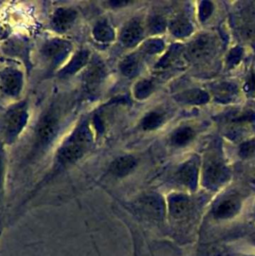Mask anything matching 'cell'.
Listing matches in <instances>:
<instances>
[{
	"label": "cell",
	"instance_id": "cell-1",
	"mask_svg": "<svg viewBox=\"0 0 255 256\" xmlns=\"http://www.w3.org/2000/svg\"><path fill=\"white\" fill-rule=\"evenodd\" d=\"M91 142V134L87 127L79 128L69 141L63 145L58 153V160L62 164H70L79 159L87 150Z\"/></svg>",
	"mask_w": 255,
	"mask_h": 256
},
{
	"label": "cell",
	"instance_id": "cell-2",
	"mask_svg": "<svg viewBox=\"0 0 255 256\" xmlns=\"http://www.w3.org/2000/svg\"><path fill=\"white\" fill-rule=\"evenodd\" d=\"M228 177V169L221 160L212 159L208 161L203 175V181L206 187L216 189L225 183Z\"/></svg>",
	"mask_w": 255,
	"mask_h": 256
},
{
	"label": "cell",
	"instance_id": "cell-3",
	"mask_svg": "<svg viewBox=\"0 0 255 256\" xmlns=\"http://www.w3.org/2000/svg\"><path fill=\"white\" fill-rule=\"evenodd\" d=\"M216 47V39L212 34H203L196 38L190 45L188 53L193 59H203L210 56Z\"/></svg>",
	"mask_w": 255,
	"mask_h": 256
},
{
	"label": "cell",
	"instance_id": "cell-4",
	"mask_svg": "<svg viewBox=\"0 0 255 256\" xmlns=\"http://www.w3.org/2000/svg\"><path fill=\"white\" fill-rule=\"evenodd\" d=\"M57 129V119L53 114H47L39 123L37 136L40 144L45 145L55 135Z\"/></svg>",
	"mask_w": 255,
	"mask_h": 256
},
{
	"label": "cell",
	"instance_id": "cell-5",
	"mask_svg": "<svg viewBox=\"0 0 255 256\" xmlns=\"http://www.w3.org/2000/svg\"><path fill=\"white\" fill-rule=\"evenodd\" d=\"M241 208V202L238 198L229 197L222 200L214 210V216L217 219H229L234 217Z\"/></svg>",
	"mask_w": 255,
	"mask_h": 256
},
{
	"label": "cell",
	"instance_id": "cell-6",
	"mask_svg": "<svg viewBox=\"0 0 255 256\" xmlns=\"http://www.w3.org/2000/svg\"><path fill=\"white\" fill-rule=\"evenodd\" d=\"M26 112L23 106L14 107L9 111L6 117V130L9 136H13L18 133L25 123Z\"/></svg>",
	"mask_w": 255,
	"mask_h": 256
},
{
	"label": "cell",
	"instance_id": "cell-7",
	"mask_svg": "<svg viewBox=\"0 0 255 256\" xmlns=\"http://www.w3.org/2000/svg\"><path fill=\"white\" fill-rule=\"evenodd\" d=\"M179 181L190 189H195L198 180V168L193 160H189L183 164L178 171Z\"/></svg>",
	"mask_w": 255,
	"mask_h": 256
},
{
	"label": "cell",
	"instance_id": "cell-8",
	"mask_svg": "<svg viewBox=\"0 0 255 256\" xmlns=\"http://www.w3.org/2000/svg\"><path fill=\"white\" fill-rule=\"evenodd\" d=\"M168 208L174 218L184 217L190 209V200L184 194H173L168 201Z\"/></svg>",
	"mask_w": 255,
	"mask_h": 256
},
{
	"label": "cell",
	"instance_id": "cell-9",
	"mask_svg": "<svg viewBox=\"0 0 255 256\" xmlns=\"http://www.w3.org/2000/svg\"><path fill=\"white\" fill-rule=\"evenodd\" d=\"M143 29L139 22L132 21L122 31L121 41L127 46H132L136 44L142 37Z\"/></svg>",
	"mask_w": 255,
	"mask_h": 256
},
{
	"label": "cell",
	"instance_id": "cell-10",
	"mask_svg": "<svg viewBox=\"0 0 255 256\" xmlns=\"http://www.w3.org/2000/svg\"><path fill=\"white\" fill-rule=\"evenodd\" d=\"M136 165V160L132 156H123L114 160L110 166V171L116 176L128 174Z\"/></svg>",
	"mask_w": 255,
	"mask_h": 256
},
{
	"label": "cell",
	"instance_id": "cell-11",
	"mask_svg": "<svg viewBox=\"0 0 255 256\" xmlns=\"http://www.w3.org/2000/svg\"><path fill=\"white\" fill-rule=\"evenodd\" d=\"M177 99L187 103V104H192V105H201L205 104L209 100V95L207 92L201 89H191L187 90L180 95L177 96Z\"/></svg>",
	"mask_w": 255,
	"mask_h": 256
},
{
	"label": "cell",
	"instance_id": "cell-12",
	"mask_svg": "<svg viewBox=\"0 0 255 256\" xmlns=\"http://www.w3.org/2000/svg\"><path fill=\"white\" fill-rule=\"evenodd\" d=\"M76 17L75 11L72 9L61 8L56 11L53 17V25L58 30H66Z\"/></svg>",
	"mask_w": 255,
	"mask_h": 256
},
{
	"label": "cell",
	"instance_id": "cell-13",
	"mask_svg": "<svg viewBox=\"0 0 255 256\" xmlns=\"http://www.w3.org/2000/svg\"><path fill=\"white\" fill-rule=\"evenodd\" d=\"M144 210L154 217H161L164 212V207L161 200L155 196H147L142 200Z\"/></svg>",
	"mask_w": 255,
	"mask_h": 256
},
{
	"label": "cell",
	"instance_id": "cell-14",
	"mask_svg": "<svg viewBox=\"0 0 255 256\" xmlns=\"http://www.w3.org/2000/svg\"><path fill=\"white\" fill-rule=\"evenodd\" d=\"M171 32L177 37H186L192 32V24L185 17L176 18L170 26Z\"/></svg>",
	"mask_w": 255,
	"mask_h": 256
},
{
	"label": "cell",
	"instance_id": "cell-15",
	"mask_svg": "<svg viewBox=\"0 0 255 256\" xmlns=\"http://www.w3.org/2000/svg\"><path fill=\"white\" fill-rule=\"evenodd\" d=\"M195 136V132L191 127H181L172 135V143L176 146L187 145Z\"/></svg>",
	"mask_w": 255,
	"mask_h": 256
},
{
	"label": "cell",
	"instance_id": "cell-16",
	"mask_svg": "<svg viewBox=\"0 0 255 256\" xmlns=\"http://www.w3.org/2000/svg\"><path fill=\"white\" fill-rule=\"evenodd\" d=\"M3 84L5 90L10 94H16L21 86V76L17 71H10L4 75Z\"/></svg>",
	"mask_w": 255,
	"mask_h": 256
},
{
	"label": "cell",
	"instance_id": "cell-17",
	"mask_svg": "<svg viewBox=\"0 0 255 256\" xmlns=\"http://www.w3.org/2000/svg\"><path fill=\"white\" fill-rule=\"evenodd\" d=\"M236 86L230 83H223L217 86L214 90L215 96L218 101L220 102H227L230 101L236 94Z\"/></svg>",
	"mask_w": 255,
	"mask_h": 256
},
{
	"label": "cell",
	"instance_id": "cell-18",
	"mask_svg": "<svg viewBox=\"0 0 255 256\" xmlns=\"http://www.w3.org/2000/svg\"><path fill=\"white\" fill-rule=\"evenodd\" d=\"M163 122L162 114L158 112H150L142 120V127L145 130H153L159 127Z\"/></svg>",
	"mask_w": 255,
	"mask_h": 256
},
{
	"label": "cell",
	"instance_id": "cell-19",
	"mask_svg": "<svg viewBox=\"0 0 255 256\" xmlns=\"http://www.w3.org/2000/svg\"><path fill=\"white\" fill-rule=\"evenodd\" d=\"M94 36L99 41H110L112 39L113 33L108 25L100 24L95 28Z\"/></svg>",
	"mask_w": 255,
	"mask_h": 256
},
{
	"label": "cell",
	"instance_id": "cell-20",
	"mask_svg": "<svg viewBox=\"0 0 255 256\" xmlns=\"http://www.w3.org/2000/svg\"><path fill=\"white\" fill-rule=\"evenodd\" d=\"M239 155L242 158H250L255 155V139L243 142L239 147Z\"/></svg>",
	"mask_w": 255,
	"mask_h": 256
},
{
	"label": "cell",
	"instance_id": "cell-21",
	"mask_svg": "<svg viewBox=\"0 0 255 256\" xmlns=\"http://www.w3.org/2000/svg\"><path fill=\"white\" fill-rule=\"evenodd\" d=\"M214 5L211 1H202L198 9V17L201 21L207 20L213 13Z\"/></svg>",
	"mask_w": 255,
	"mask_h": 256
},
{
	"label": "cell",
	"instance_id": "cell-22",
	"mask_svg": "<svg viewBox=\"0 0 255 256\" xmlns=\"http://www.w3.org/2000/svg\"><path fill=\"white\" fill-rule=\"evenodd\" d=\"M242 55H243V51L241 49V47H234L228 54L227 56V64L228 66L230 67H233L235 65H237L241 58H242Z\"/></svg>",
	"mask_w": 255,
	"mask_h": 256
},
{
	"label": "cell",
	"instance_id": "cell-23",
	"mask_svg": "<svg viewBox=\"0 0 255 256\" xmlns=\"http://www.w3.org/2000/svg\"><path fill=\"white\" fill-rule=\"evenodd\" d=\"M153 89V85L151 82L149 81H142L140 83H138L137 87H136V95L137 97L140 98H144L147 97Z\"/></svg>",
	"mask_w": 255,
	"mask_h": 256
},
{
	"label": "cell",
	"instance_id": "cell-24",
	"mask_svg": "<svg viewBox=\"0 0 255 256\" xmlns=\"http://www.w3.org/2000/svg\"><path fill=\"white\" fill-rule=\"evenodd\" d=\"M241 34L244 39L252 41L255 38V22L248 21L241 28Z\"/></svg>",
	"mask_w": 255,
	"mask_h": 256
},
{
	"label": "cell",
	"instance_id": "cell-25",
	"mask_svg": "<svg viewBox=\"0 0 255 256\" xmlns=\"http://www.w3.org/2000/svg\"><path fill=\"white\" fill-rule=\"evenodd\" d=\"M100 74H101V70L99 67H95L89 72L88 77H87V83L90 88H91V86L98 83V80L100 79Z\"/></svg>",
	"mask_w": 255,
	"mask_h": 256
},
{
	"label": "cell",
	"instance_id": "cell-26",
	"mask_svg": "<svg viewBox=\"0 0 255 256\" xmlns=\"http://www.w3.org/2000/svg\"><path fill=\"white\" fill-rule=\"evenodd\" d=\"M162 48H163V42H162L161 40H159V39L152 40V41H150L149 43L146 44V50H147L149 53L158 52V51H160Z\"/></svg>",
	"mask_w": 255,
	"mask_h": 256
},
{
	"label": "cell",
	"instance_id": "cell-27",
	"mask_svg": "<svg viewBox=\"0 0 255 256\" xmlns=\"http://www.w3.org/2000/svg\"><path fill=\"white\" fill-rule=\"evenodd\" d=\"M123 69L125 71V73L127 74H133L135 73L136 69H137V62L135 59L133 58H129L126 60V62L123 65Z\"/></svg>",
	"mask_w": 255,
	"mask_h": 256
},
{
	"label": "cell",
	"instance_id": "cell-28",
	"mask_svg": "<svg viewBox=\"0 0 255 256\" xmlns=\"http://www.w3.org/2000/svg\"><path fill=\"white\" fill-rule=\"evenodd\" d=\"M63 49V45L60 42H53L50 43L47 47V55L48 56H54L60 53V51Z\"/></svg>",
	"mask_w": 255,
	"mask_h": 256
},
{
	"label": "cell",
	"instance_id": "cell-29",
	"mask_svg": "<svg viewBox=\"0 0 255 256\" xmlns=\"http://www.w3.org/2000/svg\"><path fill=\"white\" fill-rule=\"evenodd\" d=\"M151 27L153 30L155 31H160V30H163L164 27H165V22L162 18L160 17H156L153 19V21L151 22Z\"/></svg>",
	"mask_w": 255,
	"mask_h": 256
},
{
	"label": "cell",
	"instance_id": "cell-30",
	"mask_svg": "<svg viewBox=\"0 0 255 256\" xmlns=\"http://www.w3.org/2000/svg\"><path fill=\"white\" fill-rule=\"evenodd\" d=\"M3 166H4V158H3L2 150L0 149V189H1L2 181H3V170H4Z\"/></svg>",
	"mask_w": 255,
	"mask_h": 256
},
{
	"label": "cell",
	"instance_id": "cell-31",
	"mask_svg": "<svg viewBox=\"0 0 255 256\" xmlns=\"http://www.w3.org/2000/svg\"><path fill=\"white\" fill-rule=\"evenodd\" d=\"M253 79H254V85H255V72H254V76H253Z\"/></svg>",
	"mask_w": 255,
	"mask_h": 256
},
{
	"label": "cell",
	"instance_id": "cell-32",
	"mask_svg": "<svg viewBox=\"0 0 255 256\" xmlns=\"http://www.w3.org/2000/svg\"><path fill=\"white\" fill-rule=\"evenodd\" d=\"M254 243H255V239H254Z\"/></svg>",
	"mask_w": 255,
	"mask_h": 256
}]
</instances>
